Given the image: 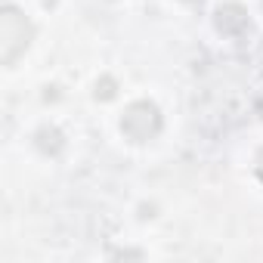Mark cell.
Wrapping results in <instances>:
<instances>
[{"label": "cell", "instance_id": "obj_1", "mask_svg": "<svg viewBox=\"0 0 263 263\" xmlns=\"http://www.w3.org/2000/svg\"><path fill=\"white\" fill-rule=\"evenodd\" d=\"M31 34H34L31 22L13 4H7L4 7V16H0V47H4V65H13L19 59V53L28 50Z\"/></svg>", "mask_w": 263, "mask_h": 263}, {"label": "cell", "instance_id": "obj_2", "mask_svg": "<svg viewBox=\"0 0 263 263\" xmlns=\"http://www.w3.org/2000/svg\"><path fill=\"white\" fill-rule=\"evenodd\" d=\"M121 130H124V137H130L134 143H149L152 137H158V130H161V111L155 102H134V105H127L124 118H121Z\"/></svg>", "mask_w": 263, "mask_h": 263}, {"label": "cell", "instance_id": "obj_5", "mask_svg": "<svg viewBox=\"0 0 263 263\" xmlns=\"http://www.w3.org/2000/svg\"><path fill=\"white\" fill-rule=\"evenodd\" d=\"M189 4H192V0H189Z\"/></svg>", "mask_w": 263, "mask_h": 263}, {"label": "cell", "instance_id": "obj_4", "mask_svg": "<svg viewBox=\"0 0 263 263\" xmlns=\"http://www.w3.org/2000/svg\"><path fill=\"white\" fill-rule=\"evenodd\" d=\"M257 177H260V180H263V152H260V155H257Z\"/></svg>", "mask_w": 263, "mask_h": 263}, {"label": "cell", "instance_id": "obj_3", "mask_svg": "<svg viewBox=\"0 0 263 263\" xmlns=\"http://www.w3.org/2000/svg\"><path fill=\"white\" fill-rule=\"evenodd\" d=\"M235 19L248 22L245 10H241L238 4H226V7H220V10H217V28H220V31H229V34H232V31H235V28H232V22H235Z\"/></svg>", "mask_w": 263, "mask_h": 263}]
</instances>
